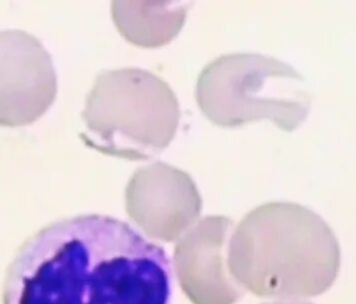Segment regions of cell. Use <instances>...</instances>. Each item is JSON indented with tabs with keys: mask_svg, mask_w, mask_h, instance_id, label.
<instances>
[{
	"mask_svg": "<svg viewBox=\"0 0 356 304\" xmlns=\"http://www.w3.org/2000/svg\"><path fill=\"white\" fill-rule=\"evenodd\" d=\"M58 77L39 39L26 31H0V127H24L56 100Z\"/></svg>",
	"mask_w": 356,
	"mask_h": 304,
	"instance_id": "cell-5",
	"label": "cell"
},
{
	"mask_svg": "<svg viewBox=\"0 0 356 304\" xmlns=\"http://www.w3.org/2000/svg\"><path fill=\"white\" fill-rule=\"evenodd\" d=\"M196 100L201 112L222 127L268 119L286 131L309 116L312 96L292 66L257 54L222 56L199 74Z\"/></svg>",
	"mask_w": 356,
	"mask_h": 304,
	"instance_id": "cell-3",
	"label": "cell"
},
{
	"mask_svg": "<svg viewBox=\"0 0 356 304\" xmlns=\"http://www.w3.org/2000/svg\"><path fill=\"white\" fill-rule=\"evenodd\" d=\"M251 222L277 257L278 293L309 298L332 288L340 271V244L321 216L297 203L278 202L261 207Z\"/></svg>",
	"mask_w": 356,
	"mask_h": 304,
	"instance_id": "cell-4",
	"label": "cell"
},
{
	"mask_svg": "<svg viewBox=\"0 0 356 304\" xmlns=\"http://www.w3.org/2000/svg\"><path fill=\"white\" fill-rule=\"evenodd\" d=\"M164 247L102 215L58 220L29 237L8 266L2 304H171Z\"/></svg>",
	"mask_w": 356,
	"mask_h": 304,
	"instance_id": "cell-1",
	"label": "cell"
},
{
	"mask_svg": "<svg viewBox=\"0 0 356 304\" xmlns=\"http://www.w3.org/2000/svg\"><path fill=\"white\" fill-rule=\"evenodd\" d=\"M188 8L184 1H113L112 17L127 41L140 47L158 48L179 33Z\"/></svg>",
	"mask_w": 356,
	"mask_h": 304,
	"instance_id": "cell-6",
	"label": "cell"
},
{
	"mask_svg": "<svg viewBox=\"0 0 356 304\" xmlns=\"http://www.w3.org/2000/svg\"><path fill=\"white\" fill-rule=\"evenodd\" d=\"M86 145L104 154L139 161L162 152L177 134L179 104L170 86L149 71L122 68L99 73L81 113Z\"/></svg>",
	"mask_w": 356,
	"mask_h": 304,
	"instance_id": "cell-2",
	"label": "cell"
}]
</instances>
